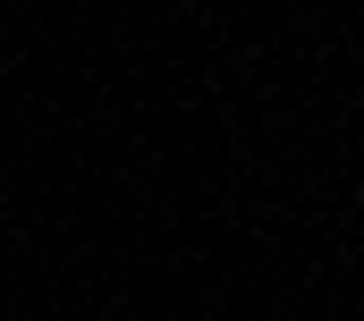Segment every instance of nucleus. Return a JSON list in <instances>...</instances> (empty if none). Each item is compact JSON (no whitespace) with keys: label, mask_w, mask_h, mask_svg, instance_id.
<instances>
[]
</instances>
